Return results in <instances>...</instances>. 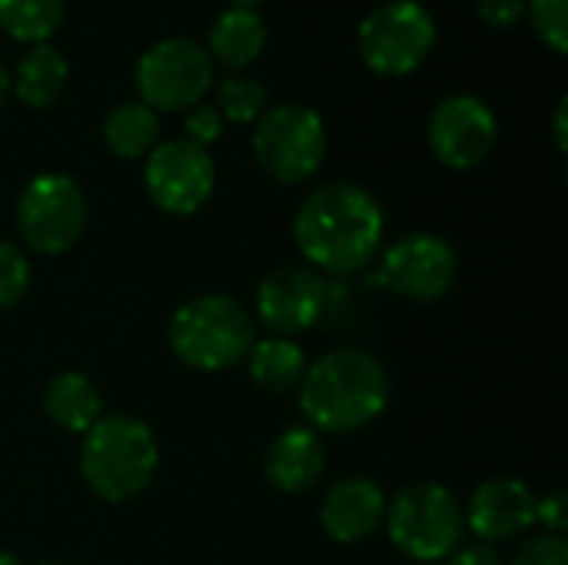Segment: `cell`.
Listing matches in <instances>:
<instances>
[{
	"label": "cell",
	"instance_id": "cell-1",
	"mask_svg": "<svg viewBox=\"0 0 568 565\" xmlns=\"http://www.w3.org/2000/svg\"><path fill=\"white\" fill-rule=\"evenodd\" d=\"M383 206L356 183H323L313 190L293 223V236L313 270L329 276L363 273L383 243Z\"/></svg>",
	"mask_w": 568,
	"mask_h": 565
},
{
	"label": "cell",
	"instance_id": "cell-23",
	"mask_svg": "<svg viewBox=\"0 0 568 565\" xmlns=\"http://www.w3.org/2000/svg\"><path fill=\"white\" fill-rule=\"evenodd\" d=\"M216 100L223 110L220 117H226L230 123H256L266 107V90L250 77H226L216 90Z\"/></svg>",
	"mask_w": 568,
	"mask_h": 565
},
{
	"label": "cell",
	"instance_id": "cell-20",
	"mask_svg": "<svg viewBox=\"0 0 568 565\" xmlns=\"http://www.w3.org/2000/svg\"><path fill=\"white\" fill-rule=\"evenodd\" d=\"M246 360H250L253 383L270 390V393H286V390L300 386V380L306 373L303 346L286 340V336H266V340L253 343Z\"/></svg>",
	"mask_w": 568,
	"mask_h": 565
},
{
	"label": "cell",
	"instance_id": "cell-6",
	"mask_svg": "<svg viewBox=\"0 0 568 565\" xmlns=\"http://www.w3.org/2000/svg\"><path fill=\"white\" fill-rule=\"evenodd\" d=\"M256 163L280 183L310 180L326 157V127L310 107H276L263 110L253 130Z\"/></svg>",
	"mask_w": 568,
	"mask_h": 565
},
{
	"label": "cell",
	"instance_id": "cell-18",
	"mask_svg": "<svg viewBox=\"0 0 568 565\" xmlns=\"http://www.w3.org/2000/svg\"><path fill=\"white\" fill-rule=\"evenodd\" d=\"M47 416L67 433H87L103 416L100 390L83 373H57L43 393Z\"/></svg>",
	"mask_w": 568,
	"mask_h": 565
},
{
	"label": "cell",
	"instance_id": "cell-8",
	"mask_svg": "<svg viewBox=\"0 0 568 565\" xmlns=\"http://www.w3.org/2000/svg\"><path fill=\"white\" fill-rule=\"evenodd\" d=\"M436 43L433 13L416 0H389L359 27V53L383 77L413 73Z\"/></svg>",
	"mask_w": 568,
	"mask_h": 565
},
{
	"label": "cell",
	"instance_id": "cell-14",
	"mask_svg": "<svg viewBox=\"0 0 568 565\" xmlns=\"http://www.w3.org/2000/svg\"><path fill=\"white\" fill-rule=\"evenodd\" d=\"M463 513H466V526L479 539L506 543L536 526V496L523 480L499 476V480H486L473 493Z\"/></svg>",
	"mask_w": 568,
	"mask_h": 565
},
{
	"label": "cell",
	"instance_id": "cell-25",
	"mask_svg": "<svg viewBox=\"0 0 568 565\" xmlns=\"http://www.w3.org/2000/svg\"><path fill=\"white\" fill-rule=\"evenodd\" d=\"M30 286V263L20 253V246L0 240V310H10L20 303V296Z\"/></svg>",
	"mask_w": 568,
	"mask_h": 565
},
{
	"label": "cell",
	"instance_id": "cell-5",
	"mask_svg": "<svg viewBox=\"0 0 568 565\" xmlns=\"http://www.w3.org/2000/svg\"><path fill=\"white\" fill-rule=\"evenodd\" d=\"M386 533L409 559L439 563L459 549L466 513L453 490L439 483H413L386 506Z\"/></svg>",
	"mask_w": 568,
	"mask_h": 565
},
{
	"label": "cell",
	"instance_id": "cell-3",
	"mask_svg": "<svg viewBox=\"0 0 568 565\" xmlns=\"http://www.w3.org/2000/svg\"><path fill=\"white\" fill-rule=\"evenodd\" d=\"M156 466H160L156 436L143 420L130 413L100 416L83 433L80 473L87 486L106 503H126L140 496L153 483Z\"/></svg>",
	"mask_w": 568,
	"mask_h": 565
},
{
	"label": "cell",
	"instance_id": "cell-9",
	"mask_svg": "<svg viewBox=\"0 0 568 565\" xmlns=\"http://www.w3.org/2000/svg\"><path fill=\"white\" fill-rule=\"evenodd\" d=\"M213 83V60L206 47L170 37L153 43L136 63V90L140 103L150 110H190Z\"/></svg>",
	"mask_w": 568,
	"mask_h": 565
},
{
	"label": "cell",
	"instance_id": "cell-32",
	"mask_svg": "<svg viewBox=\"0 0 568 565\" xmlns=\"http://www.w3.org/2000/svg\"><path fill=\"white\" fill-rule=\"evenodd\" d=\"M7 93H10V77H7V70H3V63H0V107H3Z\"/></svg>",
	"mask_w": 568,
	"mask_h": 565
},
{
	"label": "cell",
	"instance_id": "cell-12",
	"mask_svg": "<svg viewBox=\"0 0 568 565\" xmlns=\"http://www.w3.org/2000/svg\"><path fill=\"white\" fill-rule=\"evenodd\" d=\"M329 310V283L313 266H276L263 276L256 313L276 336H296L323 320Z\"/></svg>",
	"mask_w": 568,
	"mask_h": 565
},
{
	"label": "cell",
	"instance_id": "cell-21",
	"mask_svg": "<svg viewBox=\"0 0 568 565\" xmlns=\"http://www.w3.org/2000/svg\"><path fill=\"white\" fill-rule=\"evenodd\" d=\"M160 137V120L156 110L146 103H120L106 113L103 120V140L116 157H143L156 147Z\"/></svg>",
	"mask_w": 568,
	"mask_h": 565
},
{
	"label": "cell",
	"instance_id": "cell-27",
	"mask_svg": "<svg viewBox=\"0 0 568 565\" xmlns=\"http://www.w3.org/2000/svg\"><path fill=\"white\" fill-rule=\"evenodd\" d=\"M220 130H223V117H220L216 107H206V103L190 107V113H186V140H193L196 147H206V143H213L220 137Z\"/></svg>",
	"mask_w": 568,
	"mask_h": 565
},
{
	"label": "cell",
	"instance_id": "cell-19",
	"mask_svg": "<svg viewBox=\"0 0 568 565\" xmlns=\"http://www.w3.org/2000/svg\"><path fill=\"white\" fill-rule=\"evenodd\" d=\"M266 43V23L253 7H233L216 17L210 27V60H220L226 67H246L260 57Z\"/></svg>",
	"mask_w": 568,
	"mask_h": 565
},
{
	"label": "cell",
	"instance_id": "cell-30",
	"mask_svg": "<svg viewBox=\"0 0 568 565\" xmlns=\"http://www.w3.org/2000/svg\"><path fill=\"white\" fill-rule=\"evenodd\" d=\"M449 565H506L489 546H463L449 556Z\"/></svg>",
	"mask_w": 568,
	"mask_h": 565
},
{
	"label": "cell",
	"instance_id": "cell-31",
	"mask_svg": "<svg viewBox=\"0 0 568 565\" xmlns=\"http://www.w3.org/2000/svg\"><path fill=\"white\" fill-rule=\"evenodd\" d=\"M566 113H568V100L562 97V100L556 103V117H552V127H556V143H559V150H562V153H566V147H568Z\"/></svg>",
	"mask_w": 568,
	"mask_h": 565
},
{
	"label": "cell",
	"instance_id": "cell-16",
	"mask_svg": "<svg viewBox=\"0 0 568 565\" xmlns=\"http://www.w3.org/2000/svg\"><path fill=\"white\" fill-rule=\"evenodd\" d=\"M326 473V446L316 430L290 426L280 433L266 456H263V476L280 493H310Z\"/></svg>",
	"mask_w": 568,
	"mask_h": 565
},
{
	"label": "cell",
	"instance_id": "cell-33",
	"mask_svg": "<svg viewBox=\"0 0 568 565\" xmlns=\"http://www.w3.org/2000/svg\"><path fill=\"white\" fill-rule=\"evenodd\" d=\"M0 565H23L13 553H0Z\"/></svg>",
	"mask_w": 568,
	"mask_h": 565
},
{
	"label": "cell",
	"instance_id": "cell-26",
	"mask_svg": "<svg viewBox=\"0 0 568 565\" xmlns=\"http://www.w3.org/2000/svg\"><path fill=\"white\" fill-rule=\"evenodd\" d=\"M513 565H568V543L562 536H536L529 539L519 553Z\"/></svg>",
	"mask_w": 568,
	"mask_h": 565
},
{
	"label": "cell",
	"instance_id": "cell-11",
	"mask_svg": "<svg viewBox=\"0 0 568 565\" xmlns=\"http://www.w3.org/2000/svg\"><path fill=\"white\" fill-rule=\"evenodd\" d=\"M456 250L436 233H409L379 260V283L413 303L443 300L456 283Z\"/></svg>",
	"mask_w": 568,
	"mask_h": 565
},
{
	"label": "cell",
	"instance_id": "cell-7",
	"mask_svg": "<svg viewBox=\"0 0 568 565\" xmlns=\"http://www.w3.org/2000/svg\"><path fill=\"white\" fill-rule=\"evenodd\" d=\"M87 226V196L73 176L40 173L33 176L17 203V230L37 253L70 250Z\"/></svg>",
	"mask_w": 568,
	"mask_h": 565
},
{
	"label": "cell",
	"instance_id": "cell-17",
	"mask_svg": "<svg viewBox=\"0 0 568 565\" xmlns=\"http://www.w3.org/2000/svg\"><path fill=\"white\" fill-rule=\"evenodd\" d=\"M67 77H70V67H67V57L53 47V43H33L20 63H17V73H13V93L27 103V107H53L60 97H63V87H67Z\"/></svg>",
	"mask_w": 568,
	"mask_h": 565
},
{
	"label": "cell",
	"instance_id": "cell-29",
	"mask_svg": "<svg viewBox=\"0 0 568 565\" xmlns=\"http://www.w3.org/2000/svg\"><path fill=\"white\" fill-rule=\"evenodd\" d=\"M479 17L493 27H513L526 17V0H479Z\"/></svg>",
	"mask_w": 568,
	"mask_h": 565
},
{
	"label": "cell",
	"instance_id": "cell-22",
	"mask_svg": "<svg viewBox=\"0 0 568 565\" xmlns=\"http://www.w3.org/2000/svg\"><path fill=\"white\" fill-rule=\"evenodd\" d=\"M63 23V0H0V30L23 43H47Z\"/></svg>",
	"mask_w": 568,
	"mask_h": 565
},
{
	"label": "cell",
	"instance_id": "cell-4",
	"mask_svg": "<svg viewBox=\"0 0 568 565\" xmlns=\"http://www.w3.org/2000/svg\"><path fill=\"white\" fill-rule=\"evenodd\" d=\"M253 320L246 306L226 293H203L186 300L170 320L173 353L203 373L230 370L253 350Z\"/></svg>",
	"mask_w": 568,
	"mask_h": 565
},
{
	"label": "cell",
	"instance_id": "cell-10",
	"mask_svg": "<svg viewBox=\"0 0 568 565\" xmlns=\"http://www.w3.org/2000/svg\"><path fill=\"white\" fill-rule=\"evenodd\" d=\"M143 183L150 200L163 213L190 216L210 200L216 183V167L206 147H196L193 140H166L150 150Z\"/></svg>",
	"mask_w": 568,
	"mask_h": 565
},
{
	"label": "cell",
	"instance_id": "cell-15",
	"mask_svg": "<svg viewBox=\"0 0 568 565\" xmlns=\"http://www.w3.org/2000/svg\"><path fill=\"white\" fill-rule=\"evenodd\" d=\"M386 493L369 476H349L329 486L320 506V523L336 543H363L386 523Z\"/></svg>",
	"mask_w": 568,
	"mask_h": 565
},
{
	"label": "cell",
	"instance_id": "cell-28",
	"mask_svg": "<svg viewBox=\"0 0 568 565\" xmlns=\"http://www.w3.org/2000/svg\"><path fill=\"white\" fill-rule=\"evenodd\" d=\"M536 523H542V529L549 536H562L568 523V503L562 493H549L542 500H536Z\"/></svg>",
	"mask_w": 568,
	"mask_h": 565
},
{
	"label": "cell",
	"instance_id": "cell-24",
	"mask_svg": "<svg viewBox=\"0 0 568 565\" xmlns=\"http://www.w3.org/2000/svg\"><path fill=\"white\" fill-rule=\"evenodd\" d=\"M526 13L532 17L536 33L556 53L568 50V0H526Z\"/></svg>",
	"mask_w": 568,
	"mask_h": 565
},
{
	"label": "cell",
	"instance_id": "cell-2",
	"mask_svg": "<svg viewBox=\"0 0 568 565\" xmlns=\"http://www.w3.org/2000/svg\"><path fill=\"white\" fill-rule=\"evenodd\" d=\"M389 403L386 366L366 350H333L306 366L300 410L313 430L343 436L369 426Z\"/></svg>",
	"mask_w": 568,
	"mask_h": 565
},
{
	"label": "cell",
	"instance_id": "cell-13",
	"mask_svg": "<svg viewBox=\"0 0 568 565\" xmlns=\"http://www.w3.org/2000/svg\"><path fill=\"white\" fill-rule=\"evenodd\" d=\"M496 137V113L473 93L446 97L429 117V147L453 170H469L483 163L493 153Z\"/></svg>",
	"mask_w": 568,
	"mask_h": 565
},
{
	"label": "cell",
	"instance_id": "cell-34",
	"mask_svg": "<svg viewBox=\"0 0 568 565\" xmlns=\"http://www.w3.org/2000/svg\"><path fill=\"white\" fill-rule=\"evenodd\" d=\"M236 7H253V3H260V0H233Z\"/></svg>",
	"mask_w": 568,
	"mask_h": 565
},
{
	"label": "cell",
	"instance_id": "cell-35",
	"mask_svg": "<svg viewBox=\"0 0 568 565\" xmlns=\"http://www.w3.org/2000/svg\"><path fill=\"white\" fill-rule=\"evenodd\" d=\"M47 565H63V563H47Z\"/></svg>",
	"mask_w": 568,
	"mask_h": 565
}]
</instances>
